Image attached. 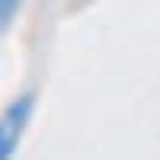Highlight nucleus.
<instances>
[{
  "instance_id": "1",
  "label": "nucleus",
  "mask_w": 160,
  "mask_h": 160,
  "mask_svg": "<svg viewBox=\"0 0 160 160\" xmlns=\"http://www.w3.org/2000/svg\"><path fill=\"white\" fill-rule=\"evenodd\" d=\"M29 106H32L29 99H19L0 118V157L13 154V148H16V141H19V131L26 128V118H29Z\"/></svg>"
},
{
  "instance_id": "2",
  "label": "nucleus",
  "mask_w": 160,
  "mask_h": 160,
  "mask_svg": "<svg viewBox=\"0 0 160 160\" xmlns=\"http://www.w3.org/2000/svg\"><path fill=\"white\" fill-rule=\"evenodd\" d=\"M19 3H22V0H0V29L13 19V13L19 10Z\"/></svg>"
}]
</instances>
